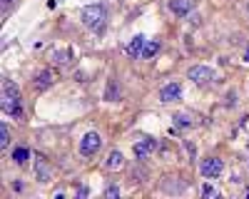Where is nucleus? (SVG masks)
<instances>
[{"instance_id":"obj_1","label":"nucleus","mask_w":249,"mask_h":199,"mask_svg":"<svg viewBox=\"0 0 249 199\" xmlns=\"http://www.w3.org/2000/svg\"><path fill=\"white\" fill-rule=\"evenodd\" d=\"M82 25L85 28H90V30H102L105 28V20H107V10H105V5H88V8H82Z\"/></svg>"},{"instance_id":"obj_2","label":"nucleus","mask_w":249,"mask_h":199,"mask_svg":"<svg viewBox=\"0 0 249 199\" xmlns=\"http://www.w3.org/2000/svg\"><path fill=\"white\" fill-rule=\"evenodd\" d=\"M3 110L13 117H23V110H20V90L10 80L3 83Z\"/></svg>"},{"instance_id":"obj_3","label":"nucleus","mask_w":249,"mask_h":199,"mask_svg":"<svg viewBox=\"0 0 249 199\" xmlns=\"http://www.w3.org/2000/svg\"><path fill=\"white\" fill-rule=\"evenodd\" d=\"M187 77H190L192 83H197V85H207V83L214 80V72L210 67H204V65H195V67L187 70Z\"/></svg>"},{"instance_id":"obj_4","label":"nucleus","mask_w":249,"mask_h":199,"mask_svg":"<svg viewBox=\"0 0 249 199\" xmlns=\"http://www.w3.org/2000/svg\"><path fill=\"white\" fill-rule=\"evenodd\" d=\"M100 145H102L100 134L97 132H88L85 137H82V142H80V152L85 154V157H92V154H97Z\"/></svg>"},{"instance_id":"obj_5","label":"nucleus","mask_w":249,"mask_h":199,"mask_svg":"<svg viewBox=\"0 0 249 199\" xmlns=\"http://www.w3.org/2000/svg\"><path fill=\"white\" fill-rule=\"evenodd\" d=\"M222 169H224V165H222V159H217V157H210V159H204V162H202V174H204L207 179L219 177Z\"/></svg>"},{"instance_id":"obj_6","label":"nucleus","mask_w":249,"mask_h":199,"mask_svg":"<svg viewBox=\"0 0 249 199\" xmlns=\"http://www.w3.org/2000/svg\"><path fill=\"white\" fill-rule=\"evenodd\" d=\"M160 100H162V102H177V100H182V85L179 83L164 85L160 90Z\"/></svg>"},{"instance_id":"obj_7","label":"nucleus","mask_w":249,"mask_h":199,"mask_svg":"<svg viewBox=\"0 0 249 199\" xmlns=\"http://www.w3.org/2000/svg\"><path fill=\"white\" fill-rule=\"evenodd\" d=\"M192 8H195V0H170V10H172L177 17L190 15Z\"/></svg>"},{"instance_id":"obj_8","label":"nucleus","mask_w":249,"mask_h":199,"mask_svg":"<svg viewBox=\"0 0 249 199\" xmlns=\"http://www.w3.org/2000/svg\"><path fill=\"white\" fill-rule=\"evenodd\" d=\"M155 149H157V142H155V139H142V142L135 145V157H137V159H147Z\"/></svg>"},{"instance_id":"obj_9","label":"nucleus","mask_w":249,"mask_h":199,"mask_svg":"<svg viewBox=\"0 0 249 199\" xmlns=\"http://www.w3.org/2000/svg\"><path fill=\"white\" fill-rule=\"evenodd\" d=\"M55 80H57V75H55L53 70H43V72L35 77V90H45V87H50Z\"/></svg>"},{"instance_id":"obj_10","label":"nucleus","mask_w":249,"mask_h":199,"mask_svg":"<svg viewBox=\"0 0 249 199\" xmlns=\"http://www.w3.org/2000/svg\"><path fill=\"white\" fill-rule=\"evenodd\" d=\"M144 43H147V40H144V35H135V37L130 40V45H127V55H130V57H140L142 50H144Z\"/></svg>"},{"instance_id":"obj_11","label":"nucleus","mask_w":249,"mask_h":199,"mask_svg":"<svg viewBox=\"0 0 249 199\" xmlns=\"http://www.w3.org/2000/svg\"><path fill=\"white\" fill-rule=\"evenodd\" d=\"M122 165H124V159H122L120 152H110L107 154V162H105L107 169H122Z\"/></svg>"},{"instance_id":"obj_12","label":"nucleus","mask_w":249,"mask_h":199,"mask_svg":"<svg viewBox=\"0 0 249 199\" xmlns=\"http://www.w3.org/2000/svg\"><path fill=\"white\" fill-rule=\"evenodd\" d=\"M35 167H37V177H40V182H48V179H50V169L45 167V162H43V159H35Z\"/></svg>"},{"instance_id":"obj_13","label":"nucleus","mask_w":249,"mask_h":199,"mask_svg":"<svg viewBox=\"0 0 249 199\" xmlns=\"http://www.w3.org/2000/svg\"><path fill=\"white\" fill-rule=\"evenodd\" d=\"M28 157H30V152H28L25 147H15V149H13V159H15L18 165H25Z\"/></svg>"},{"instance_id":"obj_14","label":"nucleus","mask_w":249,"mask_h":199,"mask_svg":"<svg viewBox=\"0 0 249 199\" xmlns=\"http://www.w3.org/2000/svg\"><path fill=\"white\" fill-rule=\"evenodd\" d=\"M160 50V40H150L144 43V50H142V57H155V52Z\"/></svg>"},{"instance_id":"obj_15","label":"nucleus","mask_w":249,"mask_h":199,"mask_svg":"<svg viewBox=\"0 0 249 199\" xmlns=\"http://www.w3.org/2000/svg\"><path fill=\"white\" fill-rule=\"evenodd\" d=\"M8 145H10V130L3 122V125H0V147H8Z\"/></svg>"},{"instance_id":"obj_16","label":"nucleus","mask_w":249,"mask_h":199,"mask_svg":"<svg viewBox=\"0 0 249 199\" xmlns=\"http://www.w3.org/2000/svg\"><path fill=\"white\" fill-rule=\"evenodd\" d=\"M175 119H177L179 127H190V125H192V117H190V115H177Z\"/></svg>"},{"instance_id":"obj_17","label":"nucleus","mask_w":249,"mask_h":199,"mask_svg":"<svg viewBox=\"0 0 249 199\" xmlns=\"http://www.w3.org/2000/svg\"><path fill=\"white\" fill-rule=\"evenodd\" d=\"M105 197H107V199H117V197H120V189H117V187H107V189H105Z\"/></svg>"},{"instance_id":"obj_18","label":"nucleus","mask_w":249,"mask_h":199,"mask_svg":"<svg viewBox=\"0 0 249 199\" xmlns=\"http://www.w3.org/2000/svg\"><path fill=\"white\" fill-rule=\"evenodd\" d=\"M202 194H204V197H217L219 192H217L214 187H210V184H204V189H202Z\"/></svg>"},{"instance_id":"obj_19","label":"nucleus","mask_w":249,"mask_h":199,"mask_svg":"<svg viewBox=\"0 0 249 199\" xmlns=\"http://www.w3.org/2000/svg\"><path fill=\"white\" fill-rule=\"evenodd\" d=\"M244 60H247V63H249V48H247V52H244Z\"/></svg>"}]
</instances>
